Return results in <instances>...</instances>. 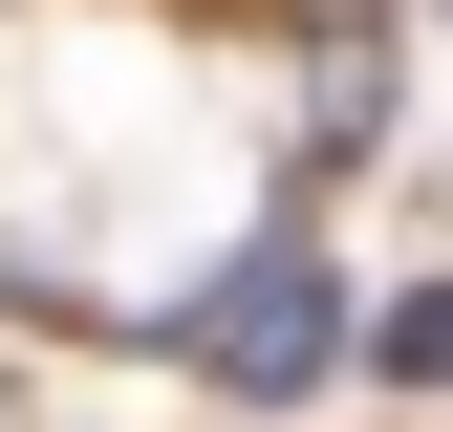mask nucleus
<instances>
[{"instance_id": "obj_1", "label": "nucleus", "mask_w": 453, "mask_h": 432, "mask_svg": "<svg viewBox=\"0 0 453 432\" xmlns=\"http://www.w3.org/2000/svg\"><path fill=\"white\" fill-rule=\"evenodd\" d=\"M324 346H346V303H324L303 238L216 259V303H195V367H216V390H324Z\"/></svg>"}, {"instance_id": "obj_2", "label": "nucleus", "mask_w": 453, "mask_h": 432, "mask_svg": "<svg viewBox=\"0 0 453 432\" xmlns=\"http://www.w3.org/2000/svg\"><path fill=\"white\" fill-rule=\"evenodd\" d=\"M388 367H411V390H453V282H432V303H388Z\"/></svg>"}]
</instances>
